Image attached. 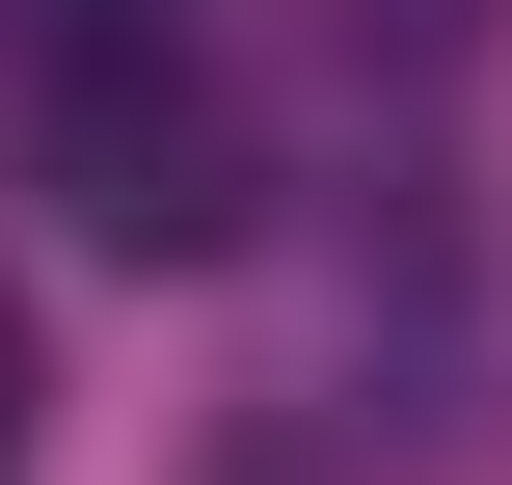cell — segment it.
Instances as JSON below:
<instances>
[{
	"label": "cell",
	"instance_id": "obj_2",
	"mask_svg": "<svg viewBox=\"0 0 512 485\" xmlns=\"http://www.w3.org/2000/svg\"><path fill=\"white\" fill-rule=\"evenodd\" d=\"M324 27H351V54H378V81H459V54H486L512 0H324Z\"/></svg>",
	"mask_w": 512,
	"mask_h": 485
},
{
	"label": "cell",
	"instance_id": "obj_3",
	"mask_svg": "<svg viewBox=\"0 0 512 485\" xmlns=\"http://www.w3.org/2000/svg\"><path fill=\"white\" fill-rule=\"evenodd\" d=\"M108 27H162V0H27V54H108Z\"/></svg>",
	"mask_w": 512,
	"mask_h": 485
},
{
	"label": "cell",
	"instance_id": "obj_4",
	"mask_svg": "<svg viewBox=\"0 0 512 485\" xmlns=\"http://www.w3.org/2000/svg\"><path fill=\"white\" fill-rule=\"evenodd\" d=\"M0 485H27V324H0Z\"/></svg>",
	"mask_w": 512,
	"mask_h": 485
},
{
	"label": "cell",
	"instance_id": "obj_1",
	"mask_svg": "<svg viewBox=\"0 0 512 485\" xmlns=\"http://www.w3.org/2000/svg\"><path fill=\"white\" fill-rule=\"evenodd\" d=\"M54 216H81L108 270H216V243H243V108H216L162 27L54 54Z\"/></svg>",
	"mask_w": 512,
	"mask_h": 485
}]
</instances>
